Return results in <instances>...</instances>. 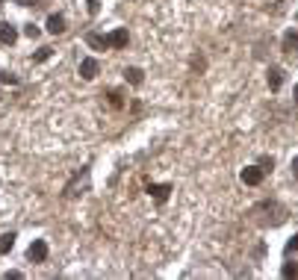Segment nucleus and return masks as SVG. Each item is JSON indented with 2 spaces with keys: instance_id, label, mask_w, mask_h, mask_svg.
I'll return each instance as SVG.
<instances>
[{
  "instance_id": "nucleus-23",
  "label": "nucleus",
  "mask_w": 298,
  "mask_h": 280,
  "mask_svg": "<svg viewBox=\"0 0 298 280\" xmlns=\"http://www.w3.org/2000/svg\"><path fill=\"white\" fill-rule=\"evenodd\" d=\"M292 94H295V101H298V86H295V92H292Z\"/></svg>"
},
{
  "instance_id": "nucleus-21",
  "label": "nucleus",
  "mask_w": 298,
  "mask_h": 280,
  "mask_svg": "<svg viewBox=\"0 0 298 280\" xmlns=\"http://www.w3.org/2000/svg\"><path fill=\"white\" fill-rule=\"evenodd\" d=\"M292 177H295V180H298V156H295V159H292Z\"/></svg>"
},
{
  "instance_id": "nucleus-8",
  "label": "nucleus",
  "mask_w": 298,
  "mask_h": 280,
  "mask_svg": "<svg viewBox=\"0 0 298 280\" xmlns=\"http://www.w3.org/2000/svg\"><path fill=\"white\" fill-rule=\"evenodd\" d=\"M86 42L95 47V50H107L109 47V35H101V33H89L86 35Z\"/></svg>"
},
{
  "instance_id": "nucleus-9",
  "label": "nucleus",
  "mask_w": 298,
  "mask_h": 280,
  "mask_svg": "<svg viewBox=\"0 0 298 280\" xmlns=\"http://www.w3.org/2000/svg\"><path fill=\"white\" fill-rule=\"evenodd\" d=\"M281 45H284V53H292V50H298V33H295V30H286Z\"/></svg>"
},
{
  "instance_id": "nucleus-15",
  "label": "nucleus",
  "mask_w": 298,
  "mask_h": 280,
  "mask_svg": "<svg viewBox=\"0 0 298 280\" xmlns=\"http://www.w3.org/2000/svg\"><path fill=\"white\" fill-rule=\"evenodd\" d=\"M50 53H53L50 47H42V50H38V53H36L33 59H36V62H45V59H50Z\"/></svg>"
},
{
  "instance_id": "nucleus-20",
  "label": "nucleus",
  "mask_w": 298,
  "mask_h": 280,
  "mask_svg": "<svg viewBox=\"0 0 298 280\" xmlns=\"http://www.w3.org/2000/svg\"><path fill=\"white\" fill-rule=\"evenodd\" d=\"M9 277H12V280H21L24 274H21V271H6V280H9Z\"/></svg>"
},
{
  "instance_id": "nucleus-2",
  "label": "nucleus",
  "mask_w": 298,
  "mask_h": 280,
  "mask_svg": "<svg viewBox=\"0 0 298 280\" xmlns=\"http://www.w3.org/2000/svg\"><path fill=\"white\" fill-rule=\"evenodd\" d=\"M263 171L260 165H248V168H242V183L245 186H257V183H263Z\"/></svg>"
},
{
  "instance_id": "nucleus-18",
  "label": "nucleus",
  "mask_w": 298,
  "mask_h": 280,
  "mask_svg": "<svg viewBox=\"0 0 298 280\" xmlns=\"http://www.w3.org/2000/svg\"><path fill=\"white\" fill-rule=\"evenodd\" d=\"M286 251H289V254H292V251H298V233L292 236V239H289V242H286Z\"/></svg>"
},
{
  "instance_id": "nucleus-7",
  "label": "nucleus",
  "mask_w": 298,
  "mask_h": 280,
  "mask_svg": "<svg viewBox=\"0 0 298 280\" xmlns=\"http://www.w3.org/2000/svg\"><path fill=\"white\" fill-rule=\"evenodd\" d=\"M109 47H127V30H124V27H118V30L109 33Z\"/></svg>"
},
{
  "instance_id": "nucleus-14",
  "label": "nucleus",
  "mask_w": 298,
  "mask_h": 280,
  "mask_svg": "<svg viewBox=\"0 0 298 280\" xmlns=\"http://www.w3.org/2000/svg\"><path fill=\"white\" fill-rule=\"evenodd\" d=\"M24 35H27V38H38V27H36V24H27Z\"/></svg>"
},
{
  "instance_id": "nucleus-1",
  "label": "nucleus",
  "mask_w": 298,
  "mask_h": 280,
  "mask_svg": "<svg viewBox=\"0 0 298 280\" xmlns=\"http://www.w3.org/2000/svg\"><path fill=\"white\" fill-rule=\"evenodd\" d=\"M27 259H30V263H45V259H48V242H45V239H36L33 245L27 248Z\"/></svg>"
},
{
  "instance_id": "nucleus-13",
  "label": "nucleus",
  "mask_w": 298,
  "mask_h": 280,
  "mask_svg": "<svg viewBox=\"0 0 298 280\" xmlns=\"http://www.w3.org/2000/svg\"><path fill=\"white\" fill-rule=\"evenodd\" d=\"M0 83H9V86H15V83H18V77H15L12 71H0Z\"/></svg>"
},
{
  "instance_id": "nucleus-10",
  "label": "nucleus",
  "mask_w": 298,
  "mask_h": 280,
  "mask_svg": "<svg viewBox=\"0 0 298 280\" xmlns=\"http://www.w3.org/2000/svg\"><path fill=\"white\" fill-rule=\"evenodd\" d=\"M48 33H53V35L65 33V18L62 15H50L48 18Z\"/></svg>"
},
{
  "instance_id": "nucleus-12",
  "label": "nucleus",
  "mask_w": 298,
  "mask_h": 280,
  "mask_svg": "<svg viewBox=\"0 0 298 280\" xmlns=\"http://www.w3.org/2000/svg\"><path fill=\"white\" fill-rule=\"evenodd\" d=\"M15 245V233H6V236H0V254H6V251H12Z\"/></svg>"
},
{
  "instance_id": "nucleus-19",
  "label": "nucleus",
  "mask_w": 298,
  "mask_h": 280,
  "mask_svg": "<svg viewBox=\"0 0 298 280\" xmlns=\"http://www.w3.org/2000/svg\"><path fill=\"white\" fill-rule=\"evenodd\" d=\"M109 101H112V106H121V97H118V92H109Z\"/></svg>"
},
{
  "instance_id": "nucleus-22",
  "label": "nucleus",
  "mask_w": 298,
  "mask_h": 280,
  "mask_svg": "<svg viewBox=\"0 0 298 280\" xmlns=\"http://www.w3.org/2000/svg\"><path fill=\"white\" fill-rule=\"evenodd\" d=\"M21 3H24V6H33V3H36V0H21Z\"/></svg>"
},
{
  "instance_id": "nucleus-11",
  "label": "nucleus",
  "mask_w": 298,
  "mask_h": 280,
  "mask_svg": "<svg viewBox=\"0 0 298 280\" xmlns=\"http://www.w3.org/2000/svg\"><path fill=\"white\" fill-rule=\"evenodd\" d=\"M124 77H127V83H133V86H142V80H145V77H142V68H133V65L124 71Z\"/></svg>"
},
{
  "instance_id": "nucleus-17",
  "label": "nucleus",
  "mask_w": 298,
  "mask_h": 280,
  "mask_svg": "<svg viewBox=\"0 0 298 280\" xmlns=\"http://www.w3.org/2000/svg\"><path fill=\"white\" fill-rule=\"evenodd\" d=\"M260 165H263V171H272L274 159H272V156H263V159H260Z\"/></svg>"
},
{
  "instance_id": "nucleus-5",
  "label": "nucleus",
  "mask_w": 298,
  "mask_h": 280,
  "mask_svg": "<svg viewBox=\"0 0 298 280\" xmlns=\"http://www.w3.org/2000/svg\"><path fill=\"white\" fill-rule=\"evenodd\" d=\"M15 42H18V30L12 24H3L0 27V45H15Z\"/></svg>"
},
{
  "instance_id": "nucleus-3",
  "label": "nucleus",
  "mask_w": 298,
  "mask_h": 280,
  "mask_svg": "<svg viewBox=\"0 0 298 280\" xmlns=\"http://www.w3.org/2000/svg\"><path fill=\"white\" fill-rule=\"evenodd\" d=\"M97 71H101V62H97V59L86 56L83 62H80V77H83V80H95Z\"/></svg>"
},
{
  "instance_id": "nucleus-4",
  "label": "nucleus",
  "mask_w": 298,
  "mask_h": 280,
  "mask_svg": "<svg viewBox=\"0 0 298 280\" xmlns=\"http://www.w3.org/2000/svg\"><path fill=\"white\" fill-rule=\"evenodd\" d=\"M148 192L154 195V201L166 204V201H168V192H171V183H151V186H148Z\"/></svg>"
},
{
  "instance_id": "nucleus-16",
  "label": "nucleus",
  "mask_w": 298,
  "mask_h": 280,
  "mask_svg": "<svg viewBox=\"0 0 298 280\" xmlns=\"http://www.w3.org/2000/svg\"><path fill=\"white\" fill-rule=\"evenodd\" d=\"M86 6H89V15H97L101 12V0H86Z\"/></svg>"
},
{
  "instance_id": "nucleus-6",
  "label": "nucleus",
  "mask_w": 298,
  "mask_h": 280,
  "mask_svg": "<svg viewBox=\"0 0 298 280\" xmlns=\"http://www.w3.org/2000/svg\"><path fill=\"white\" fill-rule=\"evenodd\" d=\"M281 86H284V68L272 65V68H269V89H272V92H277Z\"/></svg>"
}]
</instances>
